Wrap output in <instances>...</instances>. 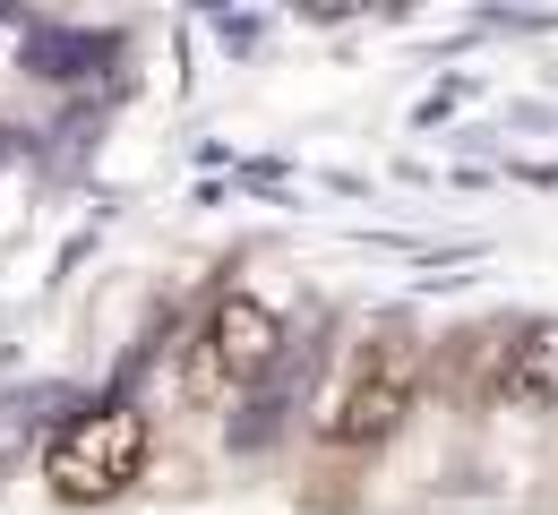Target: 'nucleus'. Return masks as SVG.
Masks as SVG:
<instances>
[{
    "mask_svg": "<svg viewBox=\"0 0 558 515\" xmlns=\"http://www.w3.org/2000/svg\"><path fill=\"white\" fill-rule=\"evenodd\" d=\"M413 395H421V344L404 327H369V335L344 353L327 404H318V439L344 446V455H369V446H387L404 430Z\"/></svg>",
    "mask_w": 558,
    "mask_h": 515,
    "instance_id": "nucleus-1",
    "label": "nucleus"
},
{
    "mask_svg": "<svg viewBox=\"0 0 558 515\" xmlns=\"http://www.w3.org/2000/svg\"><path fill=\"white\" fill-rule=\"evenodd\" d=\"M146 446H155V430H146L138 404H86L44 439V481L70 507H104L146 473Z\"/></svg>",
    "mask_w": 558,
    "mask_h": 515,
    "instance_id": "nucleus-2",
    "label": "nucleus"
},
{
    "mask_svg": "<svg viewBox=\"0 0 558 515\" xmlns=\"http://www.w3.org/2000/svg\"><path fill=\"white\" fill-rule=\"evenodd\" d=\"M482 395L515 413H558V318L482 335Z\"/></svg>",
    "mask_w": 558,
    "mask_h": 515,
    "instance_id": "nucleus-3",
    "label": "nucleus"
},
{
    "mask_svg": "<svg viewBox=\"0 0 558 515\" xmlns=\"http://www.w3.org/2000/svg\"><path fill=\"white\" fill-rule=\"evenodd\" d=\"M276 353H283V318L258 293H223L207 309V335H198V369H207V387H250V378H267Z\"/></svg>",
    "mask_w": 558,
    "mask_h": 515,
    "instance_id": "nucleus-4",
    "label": "nucleus"
}]
</instances>
